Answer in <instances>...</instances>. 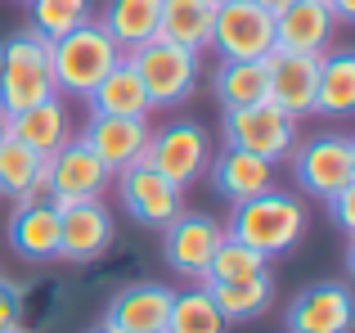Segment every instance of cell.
Here are the masks:
<instances>
[{"mask_svg":"<svg viewBox=\"0 0 355 333\" xmlns=\"http://www.w3.org/2000/svg\"><path fill=\"white\" fill-rule=\"evenodd\" d=\"M126 59H130V68L139 72L144 95H148V104H153V108L184 104V99L193 95V86H198V77H202L198 50H184V45L162 41V36L135 45V50H126Z\"/></svg>","mask_w":355,"mask_h":333,"instance_id":"4","label":"cell"},{"mask_svg":"<svg viewBox=\"0 0 355 333\" xmlns=\"http://www.w3.org/2000/svg\"><path fill=\"white\" fill-rule=\"evenodd\" d=\"M211 23H216V5H207V0H162L157 36L202 54L211 45Z\"/></svg>","mask_w":355,"mask_h":333,"instance_id":"22","label":"cell"},{"mask_svg":"<svg viewBox=\"0 0 355 333\" xmlns=\"http://www.w3.org/2000/svg\"><path fill=\"white\" fill-rule=\"evenodd\" d=\"M162 230H166L162 253L184 280H202L211 253L225 244V225H220L216 216H207V212H180V216H175L171 225H162Z\"/></svg>","mask_w":355,"mask_h":333,"instance_id":"13","label":"cell"},{"mask_svg":"<svg viewBox=\"0 0 355 333\" xmlns=\"http://www.w3.org/2000/svg\"><path fill=\"white\" fill-rule=\"evenodd\" d=\"M275 166L279 162L225 144V149L207 162V176H211V185H216V194L225 203H248V198H257V194L275 189Z\"/></svg>","mask_w":355,"mask_h":333,"instance_id":"18","label":"cell"},{"mask_svg":"<svg viewBox=\"0 0 355 333\" xmlns=\"http://www.w3.org/2000/svg\"><path fill=\"white\" fill-rule=\"evenodd\" d=\"M45 176H50V203H54V207L86 203V198H104L108 180H113V171H108V166L99 162L77 135H72L59 153L45 158Z\"/></svg>","mask_w":355,"mask_h":333,"instance_id":"11","label":"cell"},{"mask_svg":"<svg viewBox=\"0 0 355 333\" xmlns=\"http://www.w3.org/2000/svg\"><path fill=\"white\" fill-rule=\"evenodd\" d=\"M266 72H270V99L284 113L315 117V81H320V54H297V50H270L266 54Z\"/></svg>","mask_w":355,"mask_h":333,"instance_id":"15","label":"cell"},{"mask_svg":"<svg viewBox=\"0 0 355 333\" xmlns=\"http://www.w3.org/2000/svg\"><path fill=\"white\" fill-rule=\"evenodd\" d=\"M117 194H121V207L139 221V225H171L175 216L184 212V189L171 185L166 176H157L148 162H130L117 171Z\"/></svg>","mask_w":355,"mask_h":333,"instance_id":"9","label":"cell"},{"mask_svg":"<svg viewBox=\"0 0 355 333\" xmlns=\"http://www.w3.org/2000/svg\"><path fill=\"white\" fill-rule=\"evenodd\" d=\"M257 5H261V9H270V14H279V9H284L288 0H257Z\"/></svg>","mask_w":355,"mask_h":333,"instance_id":"34","label":"cell"},{"mask_svg":"<svg viewBox=\"0 0 355 333\" xmlns=\"http://www.w3.org/2000/svg\"><path fill=\"white\" fill-rule=\"evenodd\" d=\"M50 95H59L50 68V41L36 36L32 27L5 36L0 41V113L14 117Z\"/></svg>","mask_w":355,"mask_h":333,"instance_id":"3","label":"cell"},{"mask_svg":"<svg viewBox=\"0 0 355 333\" xmlns=\"http://www.w3.org/2000/svg\"><path fill=\"white\" fill-rule=\"evenodd\" d=\"M329 212H333V221H338L347 234H355V185H351V189H342V194H333Z\"/></svg>","mask_w":355,"mask_h":333,"instance_id":"32","label":"cell"},{"mask_svg":"<svg viewBox=\"0 0 355 333\" xmlns=\"http://www.w3.org/2000/svg\"><path fill=\"white\" fill-rule=\"evenodd\" d=\"M355 108V50H324L315 81V113L347 117Z\"/></svg>","mask_w":355,"mask_h":333,"instance_id":"23","label":"cell"},{"mask_svg":"<svg viewBox=\"0 0 355 333\" xmlns=\"http://www.w3.org/2000/svg\"><path fill=\"white\" fill-rule=\"evenodd\" d=\"M0 333H32V329H23V325H18V329H0Z\"/></svg>","mask_w":355,"mask_h":333,"instance_id":"37","label":"cell"},{"mask_svg":"<svg viewBox=\"0 0 355 333\" xmlns=\"http://www.w3.org/2000/svg\"><path fill=\"white\" fill-rule=\"evenodd\" d=\"M121 45L113 36L99 27V18H90V23L72 27L68 36H59V41H50V68H54V90L59 95H77L86 99L90 90L99 86V81L108 77V68L121 63Z\"/></svg>","mask_w":355,"mask_h":333,"instance_id":"2","label":"cell"},{"mask_svg":"<svg viewBox=\"0 0 355 333\" xmlns=\"http://www.w3.org/2000/svg\"><path fill=\"white\" fill-rule=\"evenodd\" d=\"M139 162H148L157 176H166L171 185L189 189L193 180L207 176V162H211L207 131H202L198 122H171V126H162V131L148 135L144 158H139Z\"/></svg>","mask_w":355,"mask_h":333,"instance_id":"7","label":"cell"},{"mask_svg":"<svg viewBox=\"0 0 355 333\" xmlns=\"http://www.w3.org/2000/svg\"><path fill=\"white\" fill-rule=\"evenodd\" d=\"M23 5H27V0H23Z\"/></svg>","mask_w":355,"mask_h":333,"instance_id":"39","label":"cell"},{"mask_svg":"<svg viewBox=\"0 0 355 333\" xmlns=\"http://www.w3.org/2000/svg\"><path fill=\"white\" fill-rule=\"evenodd\" d=\"M288 158H293L297 185H302L306 194H315V198H324V203L355 185V140L342 135V131L311 135V140L293 144Z\"/></svg>","mask_w":355,"mask_h":333,"instance_id":"5","label":"cell"},{"mask_svg":"<svg viewBox=\"0 0 355 333\" xmlns=\"http://www.w3.org/2000/svg\"><path fill=\"white\" fill-rule=\"evenodd\" d=\"M211 90H216L220 108H248V104L270 99L266 59H220L216 77H211Z\"/></svg>","mask_w":355,"mask_h":333,"instance_id":"24","label":"cell"},{"mask_svg":"<svg viewBox=\"0 0 355 333\" xmlns=\"http://www.w3.org/2000/svg\"><path fill=\"white\" fill-rule=\"evenodd\" d=\"M86 99H90V108L104 113V117H148L153 113V104H148V95H144V81L130 68L126 54H121V63L108 68V77L99 81Z\"/></svg>","mask_w":355,"mask_h":333,"instance_id":"21","label":"cell"},{"mask_svg":"<svg viewBox=\"0 0 355 333\" xmlns=\"http://www.w3.org/2000/svg\"><path fill=\"white\" fill-rule=\"evenodd\" d=\"M207 5H225V0H207Z\"/></svg>","mask_w":355,"mask_h":333,"instance_id":"38","label":"cell"},{"mask_svg":"<svg viewBox=\"0 0 355 333\" xmlns=\"http://www.w3.org/2000/svg\"><path fill=\"white\" fill-rule=\"evenodd\" d=\"M230 320L220 316V307L211 302V293L202 289H184L171 298V320H166V333H225Z\"/></svg>","mask_w":355,"mask_h":333,"instance_id":"27","label":"cell"},{"mask_svg":"<svg viewBox=\"0 0 355 333\" xmlns=\"http://www.w3.org/2000/svg\"><path fill=\"white\" fill-rule=\"evenodd\" d=\"M45 166V158L36 149H27L23 140H14V135H5L0 140V194L5 198H23L27 185H32V176Z\"/></svg>","mask_w":355,"mask_h":333,"instance_id":"30","label":"cell"},{"mask_svg":"<svg viewBox=\"0 0 355 333\" xmlns=\"http://www.w3.org/2000/svg\"><path fill=\"white\" fill-rule=\"evenodd\" d=\"M157 14H162V0H108L99 14V27L121 50H135L157 36Z\"/></svg>","mask_w":355,"mask_h":333,"instance_id":"25","label":"cell"},{"mask_svg":"<svg viewBox=\"0 0 355 333\" xmlns=\"http://www.w3.org/2000/svg\"><path fill=\"white\" fill-rule=\"evenodd\" d=\"M9 135H14V140H23L27 149H36L41 158L59 153L63 144L72 140V117H68L63 95H50V99H41V104L14 113V117H9Z\"/></svg>","mask_w":355,"mask_h":333,"instance_id":"20","label":"cell"},{"mask_svg":"<svg viewBox=\"0 0 355 333\" xmlns=\"http://www.w3.org/2000/svg\"><path fill=\"white\" fill-rule=\"evenodd\" d=\"M207 50H216L220 59H266L275 50V14L257 0H225L216 5Z\"/></svg>","mask_w":355,"mask_h":333,"instance_id":"8","label":"cell"},{"mask_svg":"<svg viewBox=\"0 0 355 333\" xmlns=\"http://www.w3.org/2000/svg\"><path fill=\"white\" fill-rule=\"evenodd\" d=\"M9 248L23 262H59V207L54 203H18L9 216Z\"/></svg>","mask_w":355,"mask_h":333,"instance_id":"19","label":"cell"},{"mask_svg":"<svg viewBox=\"0 0 355 333\" xmlns=\"http://www.w3.org/2000/svg\"><path fill=\"white\" fill-rule=\"evenodd\" d=\"M338 32L329 0H288L275 14V45L279 50H297V54H324Z\"/></svg>","mask_w":355,"mask_h":333,"instance_id":"17","label":"cell"},{"mask_svg":"<svg viewBox=\"0 0 355 333\" xmlns=\"http://www.w3.org/2000/svg\"><path fill=\"white\" fill-rule=\"evenodd\" d=\"M202 289L211 293V302L220 307V316L225 320H257L270 311V302H275V280L266 275H252V280H234V284H202Z\"/></svg>","mask_w":355,"mask_h":333,"instance_id":"26","label":"cell"},{"mask_svg":"<svg viewBox=\"0 0 355 333\" xmlns=\"http://www.w3.org/2000/svg\"><path fill=\"white\" fill-rule=\"evenodd\" d=\"M351 320H355V298L342 280L306 284L284 311L288 333H351Z\"/></svg>","mask_w":355,"mask_h":333,"instance_id":"12","label":"cell"},{"mask_svg":"<svg viewBox=\"0 0 355 333\" xmlns=\"http://www.w3.org/2000/svg\"><path fill=\"white\" fill-rule=\"evenodd\" d=\"M27 14H32V32L45 41H59L72 27L90 23L95 18V0H27Z\"/></svg>","mask_w":355,"mask_h":333,"instance_id":"28","label":"cell"},{"mask_svg":"<svg viewBox=\"0 0 355 333\" xmlns=\"http://www.w3.org/2000/svg\"><path fill=\"white\" fill-rule=\"evenodd\" d=\"M266 271H270V257L252 253L248 244L225 234V244L211 253V262H207L198 284H234V280H252V275H266Z\"/></svg>","mask_w":355,"mask_h":333,"instance_id":"29","label":"cell"},{"mask_svg":"<svg viewBox=\"0 0 355 333\" xmlns=\"http://www.w3.org/2000/svg\"><path fill=\"white\" fill-rule=\"evenodd\" d=\"M171 298L175 293L166 284L139 280L126 284L108 298L104 307V325L117 333H166V320H171Z\"/></svg>","mask_w":355,"mask_h":333,"instance_id":"14","label":"cell"},{"mask_svg":"<svg viewBox=\"0 0 355 333\" xmlns=\"http://www.w3.org/2000/svg\"><path fill=\"white\" fill-rule=\"evenodd\" d=\"M220 131H225V144H234V149L284 162L297 144V117L284 113L275 99H261V104H248V108H225Z\"/></svg>","mask_w":355,"mask_h":333,"instance_id":"6","label":"cell"},{"mask_svg":"<svg viewBox=\"0 0 355 333\" xmlns=\"http://www.w3.org/2000/svg\"><path fill=\"white\" fill-rule=\"evenodd\" d=\"M5 135H9V117L0 113V140H5Z\"/></svg>","mask_w":355,"mask_h":333,"instance_id":"35","label":"cell"},{"mask_svg":"<svg viewBox=\"0 0 355 333\" xmlns=\"http://www.w3.org/2000/svg\"><path fill=\"white\" fill-rule=\"evenodd\" d=\"M90 333H117V329H108V325H95V329H90Z\"/></svg>","mask_w":355,"mask_h":333,"instance_id":"36","label":"cell"},{"mask_svg":"<svg viewBox=\"0 0 355 333\" xmlns=\"http://www.w3.org/2000/svg\"><path fill=\"white\" fill-rule=\"evenodd\" d=\"M148 135H153L148 117H104V113H90V122L81 126L77 140L117 176L121 166H130V162L144 158Z\"/></svg>","mask_w":355,"mask_h":333,"instance_id":"16","label":"cell"},{"mask_svg":"<svg viewBox=\"0 0 355 333\" xmlns=\"http://www.w3.org/2000/svg\"><path fill=\"white\" fill-rule=\"evenodd\" d=\"M306 225H311V212H306V203L297 194L266 189L248 203H234V216H230L225 234L248 244L261 257H279V253L302 244Z\"/></svg>","mask_w":355,"mask_h":333,"instance_id":"1","label":"cell"},{"mask_svg":"<svg viewBox=\"0 0 355 333\" xmlns=\"http://www.w3.org/2000/svg\"><path fill=\"white\" fill-rule=\"evenodd\" d=\"M329 9H333L338 23H351V18H355V0H329Z\"/></svg>","mask_w":355,"mask_h":333,"instance_id":"33","label":"cell"},{"mask_svg":"<svg viewBox=\"0 0 355 333\" xmlns=\"http://www.w3.org/2000/svg\"><path fill=\"white\" fill-rule=\"evenodd\" d=\"M113 239L117 230H113V212L104 207V198L59 207V262L90 266L113 248Z\"/></svg>","mask_w":355,"mask_h":333,"instance_id":"10","label":"cell"},{"mask_svg":"<svg viewBox=\"0 0 355 333\" xmlns=\"http://www.w3.org/2000/svg\"><path fill=\"white\" fill-rule=\"evenodd\" d=\"M23 284H14L9 275H0V329H18L27 320V302H23Z\"/></svg>","mask_w":355,"mask_h":333,"instance_id":"31","label":"cell"}]
</instances>
